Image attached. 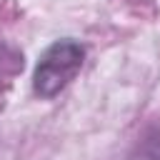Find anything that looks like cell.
Returning a JSON list of instances; mask_svg holds the SVG:
<instances>
[{
  "mask_svg": "<svg viewBox=\"0 0 160 160\" xmlns=\"http://www.w3.org/2000/svg\"><path fill=\"white\" fill-rule=\"evenodd\" d=\"M82 60H85V48L72 38H62V40H55L52 45H48L32 72L35 92L45 100L60 95L78 78Z\"/></svg>",
  "mask_w": 160,
  "mask_h": 160,
  "instance_id": "cell-1",
  "label": "cell"
},
{
  "mask_svg": "<svg viewBox=\"0 0 160 160\" xmlns=\"http://www.w3.org/2000/svg\"><path fill=\"white\" fill-rule=\"evenodd\" d=\"M132 160H160V145H145L140 150V158H132Z\"/></svg>",
  "mask_w": 160,
  "mask_h": 160,
  "instance_id": "cell-2",
  "label": "cell"
}]
</instances>
